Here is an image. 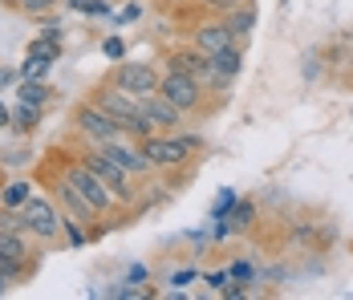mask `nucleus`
Segmentation results:
<instances>
[{"label":"nucleus","instance_id":"1","mask_svg":"<svg viewBox=\"0 0 353 300\" xmlns=\"http://www.w3.org/2000/svg\"><path fill=\"white\" fill-rule=\"evenodd\" d=\"M195 146H199V138H183V134L179 138H159V134L142 138V154L150 159V167H183Z\"/></svg>","mask_w":353,"mask_h":300},{"label":"nucleus","instance_id":"2","mask_svg":"<svg viewBox=\"0 0 353 300\" xmlns=\"http://www.w3.org/2000/svg\"><path fill=\"white\" fill-rule=\"evenodd\" d=\"M65 183H70L73 191L90 203L94 211H110V207H114V199H118V195H114V191H110L106 183H102V179H98L90 167H85V163H73V167L65 170Z\"/></svg>","mask_w":353,"mask_h":300},{"label":"nucleus","instance_id":"3","mask_svg":"<svg viewBox=\"0 0 353 300\" xmlns=\"http://www.w3.org/2000/svg\"><path fill=\"white\" fill-rule=\"evenodd\" d=\"M77 130L85 134L94 146H102V142H118V138L126 134L122 126H118V118H110V114L102 110V106H98V101L77 110Z\"/></svg>","mask_w":353,"mask_h":300},{"label":"nucleus","instance_id":"4","mask_svg":"<svg viewBox=\"0 0 353 300\" xmlns=\"http://www.w3.org/2000/svg\"><path fill=\"white\" fill-rule=\"evenodd\" d=\"M159 94L171 101V106H179V110H195L199 98H203V86H199L191 73H175V69H167V77L159 81Z\"/></svg>","mask_w":353,"mask_h":300},{"label":"nucleus","instance_id":"5","mask_svg":"<svg viewBox=\"0 0 353 300\" xmlns=\"http://www.w3.org/2000/svg\"><path fill=\"white\" fill-rule=\"evenodd\" d=\"M21 211H25V228H29L33 235H41V239H53V235L65 228V223H61V215L53 211V203L41 199V195H29Z\"/></svg>","mask_w":353,"mask_h":300},{"label":"nucleus","instance_id":"6","mask_svg":"<svg viewBox=\"0 0 353 300\" xmlns=\"http://www.w3.org/2000/svg\"><path fill=\"white\" fill-rule=\"evenodd\" d=\"M114 86L126 90V94H134V98H150V94H159V73L150 66L126 61V66H118V73H114Z\"/></svg>","mask_w":353,"mask_h":300},{"label":"nucleus","instance_id":"7","mask_svg":"<svg viewBox=\"0 0 353 300\" xmlns=\"http://www.w3.org/2000/svg\"><path fill=\"white\" fill-rule=\"evenodd\" d=\"M81 163H85V167L94 170V174H98V179L106 183L110 191L118 195V199H130V195H134V191H130V174H126V170L118 167V163H114L110 154H102V150H90V154H85Z\"/></svg>","mask_w":353,"mask_h":300},{"label":"nucleus","instance_id":"8","mask_svg":"<svg viewBox=\"0 0 353 300\" xmlns=\"http://www.w3.org/2000/svg\"><path fill=\"white\" fill-rule=\"evenodd\" d=\"M98 150L110 154V159L126 170V174H146V170H154V167H150V159L142 154V146H130V142H122V138H118V142H102Z\"/></svg>","mask_w":353,"mask_h":300},{"label":"nucleus","instance_id":"9","mask_svg":"<svg viewBox=\"0 0 353 300\" xmlns=\"http://www.w3.org/2000/svg\"><path fill=\"white\" fill-rule=\"evenodd\" d=\"M98 106L106 110L110 118H118V126H122L126 118H134V114H142V98H134V94H126V90H118V86H106V90L98 94Z\"/></svg>","mask_w":353,"mask_h":300},{"label":"nucleus","instance_id":"10","mask_svg":"<svg viewBox=\"0 0 353 300\" xmlns=\"http://www.w3.org/2000/svg\"><path fill=\"white\" fill-rule=\"evenodd\" d=\"M25 243H21V235L8 232V228H0V272L4 276H21L25 272Z\"/></svg>","mask_w":353,"mask_h":300},{"label":"nucleus","instance_id":"11","mask_svg":"<svg viewBox=\"0 0 353 300\" xmlns=\"http://www.w3.org/2000/svg\"><path fill=\"white\" fill-rule=\"evenodd\" d=\"M142 114H146V122H150L154 130H171V126H179V118H183V110H179V106H171L163 94L142 98Z\"/></svg>","mask_w":353,"mask_h":300},{"label":"nucleus","instance_id":"12","mask_svg":"<svg viewBox=\"0 0 353 300\" xmlns=\"http://www.w3.org/2000/svg\"><path fill=\"white\" fill-rule=\"evenodd\" d=\"M228 45H236V37H232V29L223 25V21H208V25H199L195 29V49L199 53H219V49H228Z\"/></svg>","mask_w":353,"mask_h":300},{"label":"nucleus","instance_id":"13","mask_svg":"<svg viewBox=\"0 0 353 300\" xmlns=\"http://www.w3.org/2000/svg\"><path fill=\"white\" fill-rule=\"evenodd\" d=\"M240 66H244V49H240V45H228V49L212 53V69L223 77V81H232V77L240 73Z\"/></svg>","mask_w":353,"mask_h":300},{"label":"nucleus","instance_id":"14","mask_svg":"<svg viewBox=\"0 0 353 300\" xmlns=\"http://www.w3.org/2000/svg\"><path fill=\"white\" fill-rule=\"evenodd\" d=\"M29 57L33 61H45V66H53V57H61V37L57 33H41L29 45Z\"/></svg>","mask_w":353,"mask_h":300},{"label":"nucleus","instance_id":"15","mask_svg":"<svg viewBox=\"0 0 353 300\" xmlns=\"http://www.w3.org/2000/svg\"><path fill=\"white\" fill-rule=\"evenodd\" d=\"M223 25L232 29V37L240 41L256 29V8H232V12H223Z\"/></svg>","mask_w":353,"mask_h":300},{"label":"nucleus","instance_id":"16","mask_svg":"<svg viewBox=\"0 0 353 300\" xmlns=\"http://www.w3.org/2000/svg\"><path fill=\"white\" fill-rule=\"evenodd\" d=\"M21 101H29V106H45V101H49V86H45L41 77H25V81H21Z\"/></svg>","mask_w":353,"mask_h":300},{"label":"nucleus","instance_id":"17","mask_svg":"<svg viewBox=\"0 0 353 300\" xmlns=\"http://www.w3.org/2000/svg\"><path fill=\"white\" fill-rule=\"evenodd\" d=\"M61 199H65V207H70V211L77 215V219H94V215H98V211H94L90 203H85L81 195H77V191H73L70 183H61Z\"/></svg>","mask_w":353,"mask_h":300},{"label":"nucleus","instance_id":"18","mask_svg":"<svg viewBox=\"0 0 353 300\" xmlns=\"http://www.w3.org/2000/svg\"><path fill=\"white\" fill-rule=\"evenodd\" d=\"M12 122H17L21 130H33L37 122H41V106H29V101H21V106H17V114H12Z\"/></svg>","mask_w":353,"mask_h":300},{"label":"nucleus","instance_id":"19","mask_svg":"<svg viewBox=\"0 0 353 300\" xmlns=\"http://www.w3.org/2000/svg\"><path fill=\"white\" fill-rule=\"evenodd\" d=\"M252 215H256V203H248V199H236V207H232V228H248L252 223Z\"/></svg>","mask_w":353,"mask_h":300},{"label":"nucleus","instance_id":"20","mask_svg":"<svg viewBox=\"0 0 353 300\" xmlns=\"http://www.w3.org/2000/svg\"><path fill=\"white\" fill-rule=\"evenodd\" d=\"M29 199V183H8L4 187V207H25Z\"/></svg>","mask_w":353,"mask_h":300},{"label":"nucleus","instance_id":"21","mask_svg":"<svg viewBox=\"0 0 353 300\" xmlns=\"http://www.w3.org/2000/svg\"><path fill=\"white\" fill-rule=\"evenodd\" d=\"M232 207H236V191H219V199H215V219H228Z\"/></svg>","mask_w":353,"mask_h":300},{"label":"nucleus","instance_id":"22","mask_svg":"<svg viewBox=\"0 0 353 300\" xmlns=\"http://www.w3.org/2000/svg\"><path fill=\"white\" fill-rule=\"evenodd\" d=\"M45 61H33V57H25V66H21V77H45Z\"/></svg>","mask_w":353,"mask_h":300},{"label":"nucleus","instance_id":"23","mask_svg":"<svg viewBox=\"0 0 353 300\" xmlns=\"http://www.w3.org/2000/svg\"><path fill=\"white\" fill-rule=\"evenodd\" d=\"M102 53H106L110 61H122V41H118V37H110L106 45H102Z\"/></svg>","mask_w":353,"mask_h":300},{"label":"nucleus","instance_id":"24","mask_svg":"<svg viewBox=\"0 0 353 300\" xmlns=\"http://www.w3.org/2000/svg\"><path fill=\"white\" fill-rule=\"evenodd\" d=\"M195 276H199L195 268H183V272H175V276H171V284H179V288H183V284H195Z\"/></svg>","mask_w":353,"mask_h":300},{"label":"nucleus","instance_id":"25","mask_svg":"<svg viewBox=\"0 0 353 300\" xmlns=\"http://www.w3.org/2000/svg\"><path fill=\"white\" fill-rule=\"evenodd\" d=\"M228 272H232V280H252V264H244V260H240V264H232Z\"/></svg>","mask_w":353,"mask_h":300},{"label":"nucleus","instance_id":"26","mask_svg":"<svg viewBox=\"0 0 353 300\" xmlns=\"http://www.w3.org/2000/svg\"><path fill=\"white\" fill-rule=\"evenodd\" d=\"M203 4H208V8H215V12H219V8H223V12L240 8V0H203Z\"/></svg>","mask_w":353,"mask_h":300},{"label":"nucleus","instance_id":"27","mask_svg":"<svg viewBox=\"0 0 353 300\" xmlns=\"http://www.w3.org/2000/svg\"><path fill=\"white\" fill-rule=\"evenodd\" d=\"M21 4H25L29 12H45V8H53L57 0H21Z\"/></svg>","mask_w":353,"mask_h":300},{"label":"nucleus","instance_id":"28","mask_svg":"<svg viewBox=\"0 0 353 300\" xmlns=\"http://www.w3.org/2000/svg\"><path fill=\"white\" fill-rule=\"evenodd\" d=\"M126 21H139V4H126V8L118 12V25H126Z\"/></svg>","mask_w":353,"mask_h":300},{"label":"nucleus","instance_id":"29","mask_svg":"<svg viewBox=\"0 0 353 300\" xmlns=\"http://www.w3.org/2000/svg\"><path fill=\"white\" fill-rule=\"evenodd\" d=\"M61 223H65V232H70V243H81V239H85V235L77 232V228H73L70 219H61Z\"/></svg>","mask_w":353,"mask_h":300},{"label":"nucleus","instance_id":"30","mask_svg":"<svg viewBox=\"0 0 353 300\" xmlns=\"http://www.w3.org/2000/svg\"><path fill=\"white\" fill-rule=\"evenodd\" d=\"M8 122H12V114H8V110H4V101H0V126H8Z\"/></svg>","mask_w":353,"mask_h":300},{"label":"nucleus","instance_id":"31","mask_svg":"<svg viewBox=\"0 0 353 300\" xmlns=\"http://www.w3.org/2000/svg\"><path fill=\"white\" fill-rule=\"evenodd\" d=\"M0 292H4V272H0Z\"/></svg>","mask_w":353,"mask_h":300}]
</instances>
